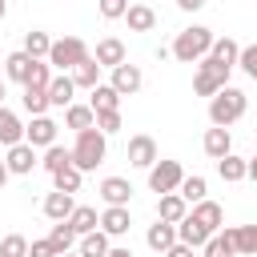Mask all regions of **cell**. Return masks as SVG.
I'll use <instances>...</instances> for the list:
<instances>
[{
    "label": "cell",
    "instance_id": "6da1fadb",
    "mask_svg": "<svg viewBox=\"0 0 257 257\" xmlns=\"http://www.w3.org/2000/svg\"><path fill=\"white\" fill-rule=\"evenodd\" d=\"M213 40H217V36H213L205 24L181 28V32H177V40H173V48H169V56H177L181 64H197V60H205V56H209Z\"/></svg>",
    "mask_w": 257,
    "mask_h": 257
},
{
    "label": "cell",
    "instance_id": "7a4b0ae2",
    "mask_svg": "<svg viewBox=\"0 0 257 257\" xmlns=\"http://www.w3.org/2000/svg\"><path fill=\"white\" fill-rule=\"evenodd\" d=\"M245 108H249V96H245L241 88H233V84H225L217 96H209V120H213L217 128H229L233 120H241Z\"/></svg>",
    "mask_w": 257,
    "mask_h": 257
},
{
    "label": "cell",
    "instance_id": "3957f363",
    "mask_svg": "<svg viewBox=\"0 0 257 257\" xmlns=\"http://www.w3.org/2000/svg\"><path fill=\"white\" fill-rule=\"evenodd\" d=\"M104 153H108V137H104L100 128H84V133H76V145H72V165H76L80 173H92V169L104 161Z\"/></svg>",
    "mask_w": 257,
    "mask_h": 257
},
{
    "label": "cell",
    "instance_id": "277c9868",
    "mask_svg": "<svg viewBox=\"0 0 257 257\" xmlns=\"http://www.w3.org/2000/svg\"><path fill=\"white\" fill-rule=\"evenodd\" d=\"M88 60V44L80 40V36H64V40H52V48H48V64L52 68H60V72H72L76 64H84Z\"/></svg>",
    "mask_w": 257,
    "mask_h": 257
},
{
    "label": "cell",
    "instance_id": "5b68a950",
    "mask_svg": "<svg viewBox=\"0 0 257 257\" xmlns=\"http://www.w3.org/2000/svg\"><path fill=\"white\" fill-rule=\"evenodd\" d=\"M225 84H229V68L225 64H217L213 56L197 60V72H193V92L197 96H217Z\"/></svg>",
    "mask_w": 257,
    "mask_h": 257
},
{
    "label": "cell",
    "instance_id": "8992f818",
    "mask_svg": "<svg viewBox=\"0 0 257 257\" xmlns=\"http://www.w3.org/2000/svg\"><path fill=\"white\" fill-rule=\"evenodd\" d=\"M181 181H185V169H181V161H157L153 169H149V189L153 193H177L181 189Z\"/></svg>",
    "mask_w": 257,
    "mask_h": 257
},
{
    "label": "cell",
    "instance_id": "52a82bcc",
    "mask_svg": "<svg viewBox=\"0 0 257 257\" xmlns=\"http://www.w3.org/2000/svg\"><path fill=\"white\" fill-rule=\"evenodd\" d=\"M108 84L116 88V96H137V92H141V84H145V72H141L137 64H128V60H124V64H116V68H112V80H108Z\"/></svg>",
    "mask_w": 257,
    "mask_h": 257
},
{
    "label": "cell",
    "instance_id": "ba28073f",
    "mask_svg": "<svg viewBox=\"0 0 257 257\" xmlns=\"http://www.w3.org/2000/svg\"><path fill=\"white\" fill-rule=\"evenodd\" d=\"M56 120L52 116H32V124H24V145H32V149H48V145H56Z\"/></svg>",
    "mask_w": 257,
    "mask_h": 257
},
{
    "label": "cell",
    "instance_id": "9c48e42d",
    "mask_svg": "<svg viewBox=\"0 0 257 257\" xmlns=\"http://www.w3.org/2000/svg\"><path fill=\"white\" fill-rule=\"evenodd\" d=\"M161 157H157V141L149 137V133H137L133 141H128V165L133 169H153Z\"/></svg>",
    "mask_w": 257,
    "mask_h": 257
},
{
    "label": "cell",
    "instance_id": "30bf717a",
    "mask_svg": "<svg viewBox=\"0 0 257 257\" xmlns=\"http://www.w3.org/2000/svg\"><path fill=\"white\" fill-rule=\"evenodd\" d=\"M108 241L112 237H124L128 229H133V217H128V209L124 205H104V213H100V225H96Z\"/></svg>",
    "mask_w": 257,
    "mask_h": 257
},
{
    "label": "cell",
    "instance_id": "8fae6325",
    "mask_svg": "<svg viewBox=\"0 0 257 257\" xmlns=\"http://www.w3.org/2000/svg\"><path fill=\"white\" fill-rule=\"evenodd\" d=\"M100 68H116V64H124L128 60V48H124V40L120 36H104V40H96V56H92Z\"/></svg>",
    "mask_w": 257,
    "mask_h": 257
},
{
    "label": "cell",
    "instance_id": "7c38bea8",
    "mask_svg": "<svg viewBox=\"0 0 257 257\" xmlns=\"http://www.w3.org/2000/svg\"><path fill=\"white\" fill-rule=\"evenodd\" d=\"M4 165H8V173H12V177H28V173L40 165V157H36V149H32V145H24V141H20V145H12V149H8Z\"/></svg>",
    "mask_w": 257,
    "mask_h": 257
},
{
    "label": "cell",
    "instance_id": "4fadbf2b",
    "mask_svg": "<svg viewBox=\"0 0 257 257\" xmlns=\"http://www.w3.org/2000/svg\"><path fill=\"white\" fill-rule=\"evenodd\" d=\"M209 237H213V233H209V229H205V225H201L193 213H185V217L177 221V241H181V245H189V249H201Z\"/></svg>",
    "mask_w": 257,
    "mask_h": 257
},
{
    "label": "cell",
    "instance_id": "5bb4252c",
    "mask_svg": "<svg viewBox=\"0 0 257 257\" xmlns=\"http://www.w3.org/2000/svg\"><path fill=\"white\" fill-rule=\"evenodd\" d=\"M201 149H205V157H213V161H221V157H229L233 153V137H229V128H205V141H201Z\"/></svg>",
    "mask_w": 257,
    "mask_h": 257
},
{
    "label": "cell",
    "instance_id": "9a60e30c",
    "mask_svg": "<svg viewBox=\"0 0 257 257\" xmlns=\"http://www.w3.org/2000/svg\"><path fill=\"white\" fill-rule=\"evenodd\" d=\"M100 201H104V205H124V209H128L133 185H128L124 177H104V181H100Z\"/></svg>",
    "mask_w": 257,
    "mask_h": 257
},
{
    "label": "cell",
    "instance_id": "2e32d148",
    "mask_svg": "<svg viewBox=\"0 0 257 257\" xmlns=\"http://www.w3.org/2000/svg\"><path fill=\"white\" fill-rule=\"evenodd\" d=\"M72 209H76V197H72V193H56V189H52V193L44 197V217H48V221H68Z\"/></svg>",
    "mask_w": 257,
    "mask_h": 257
},
{
    "label": "cell",
    "instance_id": "e0dca14e",
    "mask_svg": "<svg viewBox=\"0 0 257 257\" xmlns=\"http://www.w3.org/2000/svg\"><path fill=\"white\" fill-rule=\"evenodd\" d=\"M145 241H149V249H153V253H165V249H173V245H177V225L157 221V225H149Z\"/></svg>",
    "mask_w": 257,
    "mask_h": 257
},
{
    "label": "cell",
    "instance_id": "ac0fdd59",
    "mask_svg": "<svg viewBox=\"0 0 257 257\" xmlns=\"http://www.w3.org/2000/svg\"><path fill=\"white\" fill-rule=\"evenodd\" d=\"M20 141H24V124H20V116H16L12 108L0 104V145L12 149V145H20Z\"/></svg>",
    "mask_w": 257,
    "mask_h": 257
},
{
    "label": "cell",
    "instance_id": "d6986e66",
    "mask_svg": "<svg viewBox=\"0 0 257 257\" xmlns=\"http://www.w3.org/2000/svg\"><path fill=\"white\" fill-rule=\"evenodd\" d=\"M32 56L20 48V52H8L4 56V72H8V80H16V84H28V72H32Z\"/></svg>",
    "mask_w": 257,
    "mask_h": 257
},
{
    "label": "cell",
    "instance_id": "ffe728a7",
    "mask_svg": "<svg viewBox=\"0 0 257 257\" xmlns=\"http://www.w3.org/2000/svg\"><path fill=\"white\" fill-rule=\"evenodd\" d=\"M185 213H189V205H185V197H181V193H165V197L157 201V221H169V225H177Z\"/></svg>",
    "mask_w": 257,
    "mask_h": 257
},
{
    "label": "cell",
    "instance_id": "44dd1931",
    "mask_svg": "<svg viewBox=\"0 0 257 257\" xmlns=\"http://www.w3.org/2000/svg\"><path fill=\"white\" fill-rule=\"evenodd\" d=\"M193 217H197V221H201V225H205L209 233H217V229H225V225H221V221H225V209H221L217 201H209V197L193 205Z\"/></svg>",
    "mask_w": 257,
    "mask_h": 257
},
{
    "label": "cell",
    "instance_id": "7402d4cb",
    "mask_svg": "<svg viewBox=\"0 0 257 257\" xmlns=\"http://www.w3.org/2000/svg\"><path fill=\"white\" fill-rule=\"evenodd\" d=\"M201 257H237V249H233V229H217V233L201 245Z\"/></svg>",
    "mask_w": 257,
    "mask_h": 257
},
{
    "label": "cell",
    "instance_id": "603a6c76",
    "mask_svg": "<svg viewBox=\"0 0 257 257\" xmlns=\"http://www.w3.org/2000/svg\"><path fill=\"white\" fill-rule=\"evenodd\" d=\"M124 20H128V32H153L157 28V12L149 4H128Z\"/></svg>",
    "mask_w": 257,
    "mask_h": 257
},
{
    "label": "cell",
    "instance_id": "cb8c5ba5",
    "mask_svg": "<svg viewBox=\"0 0 257 257\" xmlns=\"http://www.w3.org/2000/svg\"><path fill=\"white\" fill-rule=\"evenodd\" d=\"M72 92H76L72 76H68V72H60V76H52V84H48V104L68 108V104H72Z\"/></svg>",
    "mask_w": 257,
    "mask_h": 257
},
{
    "label": "cell",
    "instance_id": "d4e9b609",
    "mask_svg": "<svg viewBox=\"0 0 257 257\" xmlns=\"http://www.w3.org/2000/svg\"><path fill=\"white\" fill-rule=\"evenodd\" d=\"M209 56H213L217 64H225V68L233 72V68H237V56H241V44H237V40H229V36H221V40H213Z\"/></svg>",
    "mask_w": 257,
    "mask_h": 257
},
{
    "label": "cell",
    "instance_id": "484cf974",
    "mask_svg": "<svg viewBox=\"0 0 257 257\" xmlns=\"http://www.w3.org/2000/svg\"><path fill=\"white\" fill-rule=\"evenodd\" d=\"M88 108H92V112H112V108H120L116 88H112V84H96L92 96H88Z\"/></svg>",
    "mask_w": 257,
    "mask_h": 257
},
{
    "label": "cell",
    "instance_id": "4316f807",
    "mask_svg": "<svg viewBox=\"0 0 257 257\" xmlns=\"http://www.w3.org/2000/svg\"><path fill=\"white\" fill-rule=\"evenodd\" d=\"M64 124H68V128H76V133L96 128V112H92L88 104H68V108H64Z\"/></svg>",
    "mask_w": 257,
    "mask_h": 257
},
{
    "label": "cell",
    "instance_id": "83f0119b",
    "mask_svg": "<svg viewBox=\"0 0 257 257\" xmlns=\"http://www.w3.org/2000/svg\"><path fill=\"white\" fill-rule=\"evenodd\" d=\"M68 225H72V233H76V237H84V233H92V229L100 225V217H96V209H92V205H76V209H72V217H68Z\"/></svg>",
    "mask_w": 257,
    "mask_h": 257
},
{
    "label": "cell",
    "instance_id": "f1b7e54d",
    "mask_svg": "<svg viewBox=\"0 0 257 257\" xmlns=\"http://www.w3.org/2000/svg\"><path fill=\"white\" fill-rule=\"evenodd\" d=\"M229 229H233V249L257 257V225H229Z\"/></svg>",
    "mask_w": 257,
    "mask_h": 257
},
{
    "label": "cell",
    "instance_id": "f546056e",
    "mask_svg": "<svg viewBox=\"0 0 257 257\" xmlns=\"http://www.w3.org/2000/svg\"><path fill=\"white\" fill-rule=\"evenodd\" d=\"M72 84H76V88H88V92H92V88L100 84V64H96L92 56H88L84 64H76V68H72Z\"/></svg>",
    "mask_w": 257,
    "mask_h": 257
},
{
    "label": "cell",
    "instance_id": "4dcf8cb0",
    "mask_svg": "<svg viewBox=\"0 0 257 257\" xmlns=\"http://www.w3.org/2000/svg\"><path fill=\"white\" fill-rule=\"evenodd\" d=\"M245 157H237V153H229V157H221L217 161V173H221V181H229V185H237V181H245Z\"/></svg>",
    "mask_w": 257,
    "mask_h": 257
},
{
    "label": "cell",
    "instance_id": "1f68e13d",
    "mask_svg": "<svg viewBox=\"0 0 257 257\" xmlns=\"http://www.w3.org/2000/svg\"><path fill=\"white\" fill-rule=\"evenodd\" d=\"M80 181H84V173L76 169V165H68V169H60V173H52V189L56 193H80Z\"/></svg>",
    "mask_w": 257,
    "mask_h": 257
},
{
    "label": "cell",
    "instance_id": "d6a6232c",
    "mask_svg": "<svg viewBox=\"0 0 257 257\" xmlns=\"http://www.w3.org/2000/svg\"><path fill=\"white\" fill-rule=\"evenodd\" d=\"M48 48H52V40H48V32H40V28H32V32H24V52H28L32 60H48Z\"/></svg>",
    "mask_w": 257,
    "mask_h": 257
},
{
    "label": "cell",
    "instance_id": "836d02e7",
    "mask_svg": "<svg viewBox=\"0 0 257 257\" xmlns=\"http://www.w3.org/2000/svg\"><path fill=\"white\" fill-rule=\"evenodd\" d=\"M181 197H185V205H197V201H205V193H209V181L201 177V173H193V177H185L181 181V189H177Z\"/></svg>",
    "mask_w": 257,
    "mask_h": 257
},
{
    "label": "cell",
    "instance_id": "e575fe53",
    "mask_svg": "<svg viewBox=\"0 0 257 257\" xmlns=\"http://www.w3.org/2000/svg\"><path fill=\"white\" fill-rule=\"evenodd\" d=\"M48 241H52V249H56V253H68L80 237L72 233V225H68V221H56V225L48 229Z\"/></svg>",
    "mask_w": 257,
    "mask_h": 257
},
{
    "label": "cell",
    "instance_id": "d590c367",
    "mask_svg": "<svg viewBox=\"0 0 257 257\" xmlns=\"http://www.w3.org/2000/svg\"><path fill=\"white\" fill-rule=\"evenodd\" d=\"M108 237L100 233V229H92V233H84L80 237V257H108Z\"/></svg>",
    "mask_w": 257,
    "mask_h": 257
},
{
    "label": "cell",
    "instance_id": "8d00e7d4",
    "mask_svg": "<svg viewBox=\"0 0 257 257\" xmlns=\"http://www.w3.org/2000/svg\"><path fill=\"white\" fill-rule=\"evenodd\" d=\"M48 173H60V169H68L72 165V149H60V145H48L44 149V161H40Z\"/></svg>",
    "mask_w": 257,
    "mask_h": 257
},
{
    "label": "cell",
    "instance_id": "74e56055",
    "mask_svg": "<svg viewBox=\"0 0 257 257\" xmlns=\"http://www.w3.org/2000/svg\"><path fill=\"white\" fill-rule=\"evenodd\" d=\"M0 257H28V237L24 233H8L0 241Z\"/></svg>",
    "mask_w": 257,
    "mask_h": 257
},
{
    "label": "cell",
    "instance_id": "f35d334b",
    "mask_svg": "<svg viewBox=\"0 0 257 257\" xmlns=\"http://www.w3.org/2000/svg\"><path fill=\"white\" fill-rule=\"evenodd\" d=\"M24 108H28L32 116H44V108H48V88H24Z\"/></svg>",
    "mask_w": 257,
    "mask_h": 257
},
{
    "label": "cell",
    "instance_id": "ab89813d",
    "mask_svg": "<svg viewBox=\"0 0 257 257\" xmlns=\"http://www.w3.org/2000/svg\"><path fill=\"white\" fill-rule=\"evenodd\" d=\"M48 84H52V64L36 60L32 72H28V84H24V88H48Z\"/></svg>",
    "mask_w": 257,
    "mask_h": 257
},
{
    "label": "cell",
    "instance_id": "60d3db41",
    "mask_svg": "<svg viewBox=\"0 0 257 257\" xmlns=\"http://www.w3.org/2000/svg\"><path fill=\"white\" fill-rule=\"evenodd\" d=\"M96 128H100L104 137L120 133V128H124V120H120V108H112V112H96Z\"/></svg>",
    "mask_w": 257,
    "mask_h": 257
},
{
    "label": "cell",
    "instance_id": "b9f144b4",
    "mask_svg": "<svg viewBox=\"0 0 257 257\" xmlns=\"http://www.w3.org/2000/svg\"><path fill=\"white\" fill-rule=\"evenodd\" d=\"M237 68H241L249 80H257V44H245V48H241V56H237Z\"/></svg>",
    "mask_w": 257,
    "mask_h": 257
},
{
    "label": "cell",
    "instance_id": "7bdbcfd3",
    "mask_svg": "<svg viewBox=\"0 0 257 257\" xmlns=\"http://www.w3.org/2000/svg\"><path fill=\"white\" fill-rule=\"evenodd\" d=\"M96 8H100V16H104V20H124L128 0H96Z\"/></svg>",
    "mask_w": 257,
    "mask_h": 257
},
{
    "label": "cell",
    "instance_id": "ee69618b",
    "mask_svg": "<svg viewBox=\"0 0 257 257\" xmlns=\"http://www.w3.org/2000/svg\"><path fill=\"white\" fill-rule=\"evenodd\" d=\"M28 257H60V253L52 249L48 237H36V241H28Z\"/></svg>",
    "mask_w": 257,
    "mask_h": 257
},
{
    "label": "cell",
    "instance_id": "f6af8a7d",
    "mask_svg": "<svg viewBox=\"0 0 257 257\" xmlns=\"http://www.w3.org/2000/svg\"><path fill=\"white\" fill-rule=\"evenodd\" d=\"M161 257H193V249H189V245H181V241H177V245H173V249H165V253H161Z\"/></svg>",
    "mask_w": 257,
    "mask_h": 257
},
{
    "label": "cell",
    "instance_id": "bcb514c9",
    "mask_svg": "<svg viewBox=\"0 0 257 257\" xmlns=\"http://www.w3.org/2000/svg\"><path fill=\"white\" fill-rule=\"evenodd\" d=\"M205 4H209V0H177V8H181V12H201Z\"/></svg>",
    "mask_w": 257,
    "mask_h": 257
},
{
    "label": "cell",
    "instance_id": "7dc6e473",
    "mask_svg": "<svg viewBox=\"0 0 257 257\" xmlns=\"http://www.w3.org/2000/svg\"><path fill=\"white\" fill-rule=\"evenodd\" d=\"M245 177H249V181H257V157H249V165H245Z\"/></svg>",
    "mask_w": 257,
    "mask_h": 257
},
{
    "label": "cell",
    "instance_id": "c3c4849f",
    "mask_svg": "<svg viewBox=\"0 0 257 257\" xmlns=\"http://www.w3.org/2000/svg\"><path fill=\"white\" fill-rule=\"evenodd\" d=\"M8 177H12V173H8V165H4V161H0V189H4V185H8Z\"/></svg>",
    "mask_w": 257,
    "mask_h": 257
},
{
    "label": "cell",
    "instance_id": "681fc988",
    "mask_svg": "<svg viewBox=\"0 0 257 257\" xmlns=\"http://www.w3.org/2000/svg\"><path fill=\"white\" fill-rule=\"evenodd\" d=\"M108 257H133L128 249H108Z\"/></svg>",
    "mask_w": 257,
    "mask_h": 257
},
{
    "label": "cell",
    "instance_id": "f907efd6",
    "mask_svg": "<svg viewBox=\"0 0 257 257\" xmlns=\"http://www.w3.org/2000/svg\"><path fill=\"white\" fill-rule=\"evenodd\" d=\"M4 12H8V0H0V20H4Z\"/></svg>",
    "mask_w": 257,
    "mask_h": 257
},
{
    "label": "cell",
    "instance_id": "816d5d0a",
    "mask_svg": "<svg viewBox=\"0 0 257 257\" xmlns=\"http://www.w3.org/2000/svg\"><path fill=\"white\" fill-rule=\"evenodd\" d=\"M60 257H80V253H60Z\"/></svg>",
    "mask_w": 257,
    "mask_h": 257
},
{
    "label": "cell",
    "instance_id": "f5cc1de1",
    "mask_svg": "<svg viewBox=\"0 0 257 257\" xmlns=\"http://www.w3.org/2000/svg\"><path fill=\"white\" fill-rule=\"evenodd\" d=\"M0 100H4V80H0Z\"/></svg>",
    "mask_w": 257,
    "mask_h": 257
}]
</instances>
